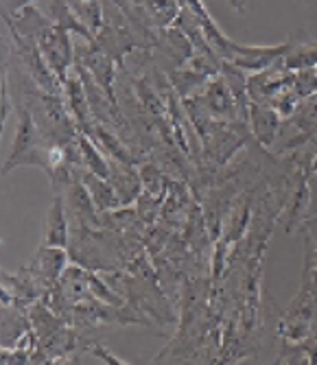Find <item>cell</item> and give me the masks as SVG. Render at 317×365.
<instances>
[{
	"label": "cell",
	"instance_id": "cell-1",
	"mask_svg": "<svg viewBox=\"0 0 317 365\" xmlns=\"http://www.w3.org/2000/svg\"><path fill=\"white\" fill-rule=\"evenodd\" d=\"M46 245L48 247H63V245H66V221H63V210H61L59 199L53 204V210L48 215Z\"/></svg>",
	"mask_w": 317,
	"mask_h": 365
},
{
	"label": "cell",
	"instance_id": "cell-2",
	"mask_svg": "<svg viewBox=\"0 0 317 365\" xmlns=\"http://www.w3.org/2000/svg\"><path fill=\"white\" fill-rule=\"evenodd\" d=\"M92 352L97 354L99 359H103L105 361V365H127L125 361H120L116 354H112L108 348H103V346H92Z\"/></svg>",
	"mask_w": 317,
	"mask_h": 365
}]
</instances>
